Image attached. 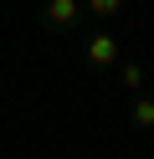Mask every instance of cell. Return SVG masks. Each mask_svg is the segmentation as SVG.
Masks as SVG:
<instances>
[{"mask_svg": "<svg viewBox=\"0 0 154 159\" xmlns=\"http://www.w3.org/2000/svg\"><path fill=\"white\" fill-rule=\"evenodd\" d=\"M87 26V5L82 0H41V31L57 41H77Z\"/></svg>", "mask_w": 154, "mask_h": 159, "instance_id": "cell-1", "label": "cell"}, {"mask_svg": "<svg viewBox=\"0 0 154 159\" xmlns=\"http://www.w3.org/2000/svg\"><path fill=\"white\" fill-rule=\"evenodd\" d=\"M82 57H87V67H92V72H113V67L123 62L118 36H113L108 26H92V31L82 36Z\"/></svg>", "mask_w": 154, "mask_h": 159, "instance_id": "cell-2", "label": "cell"}, {"mask_svg": "<svg viewBox=\"0 0 154 159\" xmlns=\"http://www.w3.org/2000/svg\"><path fill=\"white\" fill-rule=\"evenodd\" d=\"M113 82H118L123 93L139 98V93H144V82H149V72H144V62H118V67H113Z\"/></svg>", "mask_w": 154, "mask_h": 159, "instance_id": "cell-3", "label": "cell"}, {"mask_svg": "<svg viewBox=\"0 0 154 159\" xmlns=\"http://www.w3.org/2000/svg\"><path fill=\"white\" fill-rule=\"evenodd\" d=\"M128 123L139 128V134H154V93H139L128 103Z\"/></svg>", "mask_w": 154, "mask_h": 159, "instance_id": "cell-4", "label": "cell"}, {"mask_svg": "<svg viewBox=\"0 0 154 159\" xmlns=\"http://www.w3.org/2000/svg\"><path fill=\"white\" fill-rule=\"evenodd\" d=\"M82 5H87V21H98V26L118 21V16L128 11V0H82Z\"/></svg>", "mask_w": 154, "mask_h": 159, "instance_id": "cell-5", "label": "cell"}]
</instances>
